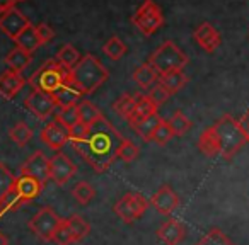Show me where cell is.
Instances as JSON below:
<instances>
[{"label": "cell", "mask_w": 249, "mask_h": 245, "mask_svg": "<svg viewBox=\"0 0 249 245\" xmlns=\"http://www.w3.org/2000/svg\"><path fill=\"white\" fill-rule=\"evenodd\" d=\"M123 136L106 117H101L89 128V135L82 142L72 143L73 150L89 163L97 174L106 172L118 159V148L123 143Z\"/></svg>", "instance_id": "6da1fadb"}, {"label": "cell", "mask_w": 249, "mask_h": 245, "mask_svg": "<svg viewBox=\"0 0 249 245\" xmlns=\"http://www.w3.org/2000/svg\"><path fill=\"white\" fill-rule=\"evenodd\" d=\"M248 143L239 119L224 114L217 123L207 128L198 138V150L207 157H222L231 160Z\"/></svg>", "instance_id": "7a4b0ae2"}, {"label": "cell", "mask_w": 249, "mask_h": 245, "mask_svg": "<svg viewBox=\"0 0 249 245\" xmlns=\"http://www.w3.org/2000/svg\"><path fill=\"white\" fill-rule=\"evenodd\" d=\"M109 79V72L99 58L87 53L72 68V80L82 94H92Z\"/></svg>", "instance_id": "3957f363"}, {"label": "cell", "mask_w": 249, "mask_h": 245, "mask_svg": "<svg viewBox=\"0 0 249 245\" xmlns=\"http://www.w3.org/2000/svg\"><path fill=\"white\" fill-rule=\"evenodd\" d=\"M72 79V68L60 65L56 60H48L41 65V68L36 70L31 77H29V85L35 90H41V92L55 94L67 80Z\"/></svg>", "instance_id": "277c9868"}, {"label": "cell", "mask_w": 249, "mask_h": 245, "mask_svg": "<svg viewBox=\"0 0 249 245\" xmlns=\"http://www.w3.org/2000/svg\"><path fill=\"white\" fill-rule=\"evenodd\" d=\"M149 63L159 75H164L174 70H183L188 65V56L179 46H176V43L166 41L150 55Z\"/></svg>", "instance_id": "5b68a950"}, {"label": "cell", "mask_w": 249, "mask_h": 245, "mask_svg": "<svg viewBox=\"0 0 249 245\" xmlns=\"http://www.w3.org/2000/svg\"><path fill=\"white\" fill-rule=\"evenodd\" d=\"M132 24L139 29L142 34L152 36L162 28L164 24V16L159 5L154 0H145L137 12L132 16Z\"/></svg>", "instance_id": "8992f818"}, {"label": "cell", "mask_w": 249, "mask_h": 245, "mask_svg": "<svg viewBox=\"0 0 249 245\" xmlns=\"http://www.w3.org/2000/svg\"><path fill=\"white\" fill-rule=\"evenodd\" d=\"M149 204V199H145L140 193H126L121 199H118L114 203L113 210L116 213V216L121 218V221L133 223L145 213Z\"/></svg>", "instance_id": "52a82bcc"}, {"label": "cell", "mask_w": 249, "mask_h": 245, "mask_svg": "<svg viewBox=\"0 0 249 245\" xmlns=\"http://www.w3.org/2000/svg\"><path fill=\"white\" fill-rule=\"evenodd\" d=\"M62 221L63 218H60L50 206H45L29 220V230L43 242H52L53 233L62 225Z\"/></svg>", "instance_id": "ba28073f"}, {"label": "cell", "mask_w": 249, "mask_h": 245, "mask_svg": "<svg viewBox=\"0 0 249 245\" xmlns=\"http://www.w3.org/2000/svg\"><path fill=\"white\" fill-rule=\"evenodd\" d=\"M26 109L31 114H35L38 119H48L55 109H58L56 100L53 97V94L41 92V90H33L24 100Z\"/></svg>", "instance_id": "9c48e42d"}, {"label": "cell", "mask_w": 249, "mask_h": 245, "mask_svg": "<svg viewBox=\"0 0 249 245\" xmlns=\"http://www.w3.org/2000/svg\"><path fill=\"white\" fill-rule=\"evenodd\" d=\"M77 172V165L65 155V153L58 152L50 159V179L56 184V186H65Z\"/></svg>", "instance_id": "30bf717a"}, {"label": "cell", "mask_w": 249, "mask_h": 245, "mask_svg": "<svg viewBox=\"0 0 249 245\" xmlns=\"http://www.w3.org/2000/svg\"><path fill=\"white\" fill-rule=\"evenodd\" d=\"M21 176H28L38 182L46 184L50 180V159L43 152H35L21 165Z\"/></svg>", "instance_id": "8fae6325"}, {"label": "cell", "mask_w": 249, "mask_h": 245, "mask_svg": "<svg viewBox=\"0 0 249 245\" xmlns=\"http://www.w3.org/2000/svg\"><path fill=\"white\" fill-rule=\"evenodd\" d=\"M41 140L53 150H62L70 142V128L65 126L58 117L48 123L41 131Z\"/></svg>", "instance_id": "7c38bea8"}, {"label": "cell", "mask_w": 249, "mask_h": 245, "mask_svg": "<svg viewBox=\"0 0 249 245\" xmlns=\"http://www.w3.org/2000/svg\"><path fill=\"white\" fill-rule=\"evenodd\" d=\"M29 26H31L29 19L16 7L0 16V31L4 33V34H7L11 39H16Z\"/></svg>", "instance_id": "4fadbf2b"}, {"label": "cell", "mask_w": 249, "mask_h": 245, "mask_svg": "<svg viewBox=\"0 0 249 245\" xmlns=\"http://www.w3.org/2000/svg\"><path fill=\"white\" fill-rule=\"evenodd\" d=\"M150 204H152L160 214H171L179 206V196L174 193L173 187L164 184V186L159 187V189L154 193V196L150 197Z\"/></svg>", "instance_id": "5bb4252c"}, {"label": "cell", "mask_w": 249, "mask_h": 245, "mask_svg": "<svg viewBox=\"0 0 249 245\" xmlns=\"http://www.w3.org/2000/svg\"><path fill=\"white\" fill-rule=\"evenodd\" d=\"M193 38L207 53H213L222 43L220 33H218L210 22H203V24L198 26L193 33Z\"/></svg>", "instance_id": "9a60e30c"}, {"label": "cell", "mask_w": 249, "mask_h": 245, "mask_svg": "<svg viewBox=\"0 0 249 245\" xmlns=\"http://www.w3.org/2000/svg\"><path fill=\"white\" fill-rule=\"evenodd\" d=\"M184 233H186V228L181 221H178L176 218H171L167 220L162 227L157 230V237L164 242L166 245H178L183 242Z\"/></svg>", "instance_id": "2e32d148"}, {"label": "cell", "mask_w": 249, "mask_h": 245, "mask_svg": "<svg viewBox=\"0 0 249 245\" xmlns=\"http://www.w3.org/2000/svg\"><path fill=\"white\" fill-rule=\"evenodd\" d=\"M43 187H45V184L38 182L36 179L28 176L16 177V182H14V189L18 191V194L22 197L24 203H31L33 199H36L43 193Z\"/></svg>", "instance_id": "e0dca14e"}, {"label": "cell", "mask_w": 249, "mask_h": 245, "mask_svg": "<svg viewBox=\"0 0 249 245\" xmlns=\"http://www.w3.org/2000/svg\"><path fill=\"white\" fill-rule=\"evenodd\" d=\"M24 83L26 80L21 73L5 70L0 75V96L5 97V99H12V97L18 96V92L24 87Z\"/></svg>", "instance_id": "ac0fdd59"}, {"label": "cell", "mask_w": 249, "mask_h": 245, "mask_svg": "<svg viewBox=\"0 0 249 245\" xmlns=\"http://www.w3.org/2000/svg\"><path fill=\"white\" fill-rule=\"evenodd\" d=\"M82 96H84L82 90L73 83L72 79L67 80V82L63 83V85L60 87L55 94H53V97H55V100H56V106L58 107L75 106V104L80 102V97Z\"/></svg>", "instance_id": "d6986e66"}, {"label": "cell", "mask_w": 249, "mask_h": 245, "mask_svg": "<svg viewBox=\"0 0 249 245\" xmlns=\"http://www.w3.org/2000/svg\"><path fill=\"white\" fill-rule=\"evenodd\" d=\"M157 109H159V107H157L156 104H154L152 100L149 99V97H147V96H142V94H137L135 109H133V113L130 114V117H128L126 121H128L130 126H132L133 123H137V121L145 119V117L157 114Z\"/></svg>", "instance_id": "ffe728a7"}, {"label": "cell", "mask_w": 249, "mask_h": 245, "mask_svg": "<svg viewBox=\"0 0 249 245\" xmlns=\"http://www.w3.org/2000/svg\"><path fill=\"white\" fill-rule=\"evenodd\" d=\"M133 80H135L140 89L150 90L159 82V73H157L156 68L147 62V63H143V65H140L139 68L133 72Z\"/></svg>", "instance_id": "44dd1931"}, {"label": "cell", "mask_w": 249, "mask_h": 245, "mask_svg": "<svg viewBox=\"0 0 249 245\" xmlns=\"http://www.w3.org/2000/svg\"><path fill=\"white\" fill-rule=\"evenodd\" d=\"M31 62H33V53H28L21 48L11 49L9 55L5 56V65H7V70H12V72H18V73H21L22 70L28 68Z\"/></svg>", "instance_id": "7402d4cb"}, {"label": "cell", "mask_w": 249, "mask_h": 245, "mask_svg": "<svg viewBox=\"0 0 249 245\" xmlns=\"http://www.w3.org/2000/svg\"><path fill=\"white\" fill-rule=\"evenodd\" d=\"M162 121L164 119L159 116V113H157V114H154V116H149V117H145V119H140V121H137V123H133L132 128L135 130V133L143 142H150L154 131H156L157 126H159Z\"/></svg>", "instance_id": "603a6c76"}, {"label": "cell", "mask_w": 249, "mask_h": 245, "mask_svg": "<svg viewBox=\"0 0 249 245\" xmlns=\"http://www.w3.org/2000/svg\"><path fill=\"white\" fill-rule=\"evenodd\" d=\"M188 82V77L184 75L183 70H174V72H167L164 75H159V83L173 96V94L179 92Z\"/></svg>", "instance_id": "cb8c5ba5"}, {"label": "cell", "mask_w": 249, "mask_h": 245, "mask_svg": "<svg viewBox=\"0 0 249 245\" xmlns=\"http://www.w3.org/2000/svg\"><path fill=\"white\" fill-rule=\"evenodd\" d=\"M77 109H79L80 123H84V125H87V126H92L96 121H99L101 117H104L99 107H97L94 102H90V100H87V99L80 100V102L77 104Z\"/></svg>", "instance_id": "d4e9b609"}, {"label": "cell", "mask_w": 249, "mask_h": 245, "mask_svg": "<svg viewBox=\"0 0 249 245\" xmlns=\"http://www.w3.org/2000/svg\"><path fill=\"white\" fill-rule=\"evenodd\" d=\"M14 41H16V45H18V48L24 49V51H28V53H35L36 49L41 46L38 34H36V29L33 24L29 26L28 29H24V31H22L21 34L14 39Z\"/></svg>", "instance_id": "484cf974"}, {"label": "cell", "mask_w": 249, "mask_h": 245, "mask_svg": "<svg viewBox=\"0 0 249 245\" xmlns=\"http://www.w3.org/2000/svg\"><path fill=\"white\" fill-rule=\"evenodd\" d=\"M65 225H67V228L70 230V233H72V237H73V240H75V242L84 240V238H86L87 235H89V231H90V225L87 223L82 216H79V214H72L70 218H67Z\"/></svg>", "instance_id": "4316f807"}, {"label": "cell", "mask_w": 249, "mask_h": 245, "mask_svg": "<svg viewBox=\"0 0 249 245\" xmlns=\"http://www.w3.org/2000/svg\"><path fill=\"white\" fill-rule=\"evenodd\" d=\"M135 104H137V94H135V96L123 94V96H120L113 102V111L120 117H123V119H128L130 114H132L133 109H135Z\"/></svg>", "instance_id": "83f0119b"}, {"label": "cell", "mask_w": 249, "mask_h": 245, "mask_svg": "<svg viewBox=\"0 0 249 245\" xmlns=\"http://www.w3.org/2000/svg\"><path fill=\"white\" fill-rule=\"evenodd\" d=\"M103 51L107 58H111V60L116 62V60H121L124 55H126V45H124L118 36H111V38L104 43Z\"/></svg>", "instance_id": "f1b7e54d"}, {"label": "cell", "mask_w": 249, "mask_h": 245, "mask_svg": "<svg viewBox=\"0 0 249 245\" xmlns=\"http://www.w3.org/2000/svg\"><path fill=\"white\" fill-rule=\"evenodd\" d=\"M55 60L60 65L67 66V68H73V66L80 62V53L77 51L72 45H63L62 48L58 49V53H56Z\"/></svg>", "instance_id": "f546056e"}, {"label": "cell", "mask_w": 249, "mask_h": 245, "mask_svg": "<svg viewBox=\"0 0 249 245\" xmlns=\"http://www.w3.org/2000/svg\"><path fill=\"white\" fill-rule=\"evenodd\" d=\"M9 136H11V140L16 143V145L24 147V145H28V143L31 142L33 130L29 128L26 123H18V125H14L11 130H9Z\"/></svg>", "instance_id": "4dcf8cb0"}, {"label": "cell", "mask_w": 249, "mask_h": 245, "mask_svg": "<svg viewBox=\"0 0 249 245\" xmlns=\"http://www.w3.org/2000/svg\"><path fill=\"white\" fill-rule=\"evenodd\" d=\"M72 196L75 197V201L79 204H89L90 201L94 199V196H96V191H94V187L90 186L89 182L80 180V182H77L75 186H73Z\"/></svg>", "instance_id": "1f68e13d"}, {"label": "cell", "mask_w": 249, "mask_h": 245, "mask_svg": "<svg viewBox=\"0 0 249 245\" xmlns=\"http://www.w3.org/2000/svg\"><path fill=\"white\" fill-rule=\"evenodd\" d=\"M171 126V130H173L174 136H183L184 133H188V130L191 128V121L190 117L184 116L181 111H176V113L171 116V119L167 121Z\"/></svg>", "instance_id": "d6a6232c"}, {"label": "cell", "mask_w": 249, "mask_h": 245, "mask_svg": "<svg viewBox=\"0 0 249 245\" xmlns=\"http://www.w3.org/2000/svg\"><path fill=\"white\" fill-rule=\"evenodd\" d=\"M196 245H234V242L220 228H212L207 235L201 237V240Z\"/></svg>", "instance_id": "836d02e7"}, {"label": "cell", "mask_w": 249, "mask_h": 245, "mask_svg": "<svg viewBox=\"0 0 249 245\" xmlns=\"http://www.w3.org/2000/svg\"><path fill=\"white\" fill-rule=\"evenodd\" d=\"M140 155V148L139 145L132 142V140H123V143L118 148V159H121L123 162H133L137 157Z\"/></svg>", "instance_id": "e575fe53"}, {"label": "cell", "mask_w": 249, "mask_h": 245, "mask_svg": "<svg viewBox=\"0 0 249 245\" xmlns=\"http://www.w3.org/2000/svg\"><path fill=\"white\" fill-rule=\"evenodd\" d=\"M56 117L62 121L63 125L72 128L75 126L77 123H80L79 119V109H77V104L75 106H67V107H58V113H56Z\"/></svg>", "instance_id": "d590c367"}, {"label": "cell", "mask_w": 249, "mask_h": 245, "mask_svg": "<svg viewBox=\"0 0 249 245\" xmlns=\"http://www.w3.org/2000/svg\"><path fill=\"white\" fill-rule=\"evenodd\" d=\"M14 182H16V176L5 167V163L0 162V201L4 199L5 194L14 187Z\"/></svg>", "instance_id": "8d00e7d4"}, {"label": "cell", "mask_w": 249, "mask_h": 245, "mask_svg": "<svg viewBox=\"0 0 249 245\" xmlns=\"http://www.w3.org/2000/svg\"><path fill=\"white\" fill-rule=\"evenodd\" d=\"M173 138H174V133H173V130H171V126H169L167 121H162L152 135V142H156L157 145H160V147L167 145Z\"/></svg>", "instance_id": "74e56055"}, {"label": "cell", "mask_w": 249, "mask_h": 245, "mask_svg": "<svg viewBox=\"0 0 249 245\" xmlns=\"http://www.w3.org/2000/svg\"><path fill=\"white\" fill-rule=\"evenodd\" d=\"M52 242H53V244H56V245H72V244H75L72 233H70V230L67 228L65 220H63L62 225H60V227L55 230V233H53V237H52Z\"/></svg>", "instance_id": "f35d334b"}, {"label": "cell", "mask_w": 249, "mask_h": 245, "mask_svg": "<svg viewBox=\"0 0 249 245\" xmlns=\"http://www.w3.org/2000/svg\"><path fill=\"white\" fill-rule=\"evenodd\" d=\"M147 97H149L150 100H152L154 104H156L157 107L162 106L164 102H167V99L171 97V94L167 92L166 89H164L162 85H160L159 82L156 83V85L152 87V89L149 90V94H147Z\"/></svg>", "instance_id": "ab89813d"}, {"label": "cell", "mask_w": 249, "mask_h": 245, "mask_svg": "<svg viewBox=\"0 0 249 245\" xmlns=\"http://www.w3.org/2000/svg\"><path fill=\"white\" fill-rule=\"evenodd\" d=\"M2 203H4V206L7 208V211H18L19 208L22 206V204H26L24 201H22V197L18 194V191L12 187L11 191H9L7 194H5V197L2 199Z\"/></svg>", "instance_id": "60d3db41"}, {"label": "cell", "mask_w": 249, "mask_h": 245, "mask_svg": "<svg viewBox=\"0 0 249 245\" xmlns=\"http://www.w3.org/2000/svg\"><path fill=\"white\" fill-rule=\"evenodd\" d=\"M35 29H36V34H38L39 43H41V45H46V43H50L53 38H55V31H53L52 26L46 24V22H39V24H36Z\"/></svg>", "instance_id": "b9f144b4"}, {"label": "cell", "mask_w": 249, "mask_h": 245, "mask_svg": "<svg viewBox=\"0 0 249 245\" xmlns=\"http://www.w3.org/2000/svg\"><path fill=\"white\" fill-rule=\"evenodd\" d=\"M89 128L90 126L84 125V123H77L75 126H72V128H70V142L75 143V142L86 140L87 135H89Z\"/></svg>", "instance_id": "7bdbcfd3"}, {"label": "cell", "mask_w": 249, "mask_h": 245, "mask_svg": "<svg viewBox=\"0 0 249 245\" xmlns=\"http://www.w3.org/2000/svg\"><path fill=\"white\" fill-rule=\"evenodd\" d=\"M239 125H241V130L244 131L246 138H248V143H249V111H246V113L241 116V119H239Z\"/></svg>", "instance_id": "ee69618b"}, {"label": "cell", "mask_w": 249, "mask_h": 245, "mask_svg": "<svg viewBox=\"0 0 249 245\" xmlns=\"http://www.w3.org/2000/svg\"><path fill=\"white\" fill-rule=\"evenodd\" d=\"M16 4H18V0H0V16L4 14V12L11 11V9H14Z\"/></svg>", "instance_id": "f6af8a7d"}, {"label": "cell", "mask_w": 249, "mask_h": 245, "mask_svg": "<svg viewBox=\"0 0 249 245\" xmlns=\"http://www.w3.org/2000/svg\"><path fill=\"white\" fill-rule=\"evenodd\" d=\"M5 213H9L7 208H5V206H4V203L0 201V218H4V216H5Z\"/></svg>", "instance_id": "bcb514c9"}, {"label": "cell", "mask_w": 249, "mask_h": 245, "mask_svg": "<svg viewBox=\"0 0 249 245\" xmlns=\"http://www.w3.org/2000/svg\"><path fill=\"white\" fill-rule=\"evenodd\" d=\"M0 245H9V242H7V237H5L2 231H0Z\"/></svg>", "instance_id": "7dc6e473"}, {"label": "cell", "mask_w": 249, "mask_h": 245, "mask_svg": "<svg viewBox=\"0 0 249 245\" xmlns=\"http://www.w3.org/2000/svg\"><path fill=\"white\" fill-rule=\"evenodd\" d=\"M18 2H21V0H18Z\"/></svg>", "instance_id": "c3c4849f"}]
</instances>
